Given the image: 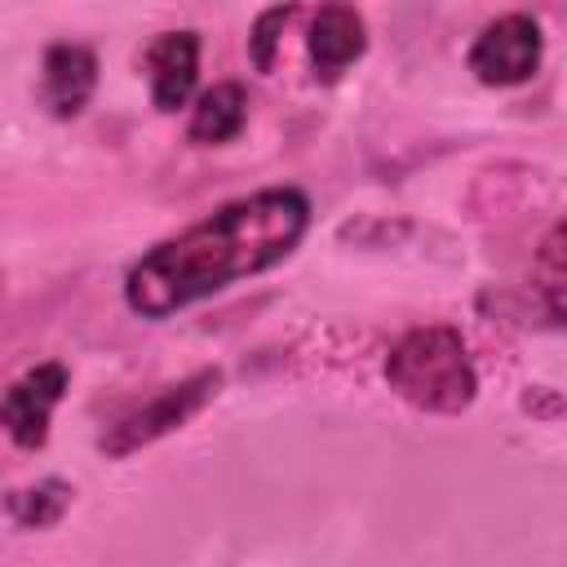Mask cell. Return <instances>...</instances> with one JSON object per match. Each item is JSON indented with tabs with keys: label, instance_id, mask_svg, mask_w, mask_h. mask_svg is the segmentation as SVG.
Masks as SVG:
<instances>
[{
	"label": "cell",
	"instance_id": "obj_4",
	"mask_svg": "<svg viewBox=\"0 0 567 567\" xmlns=\"http://www.w3.org/2000/svg\"><path fill=\"white\" fill-rule=\"evenodd\" d=\"M545 53V35L536 27L532 13H505L496 22H487L478 31V40L470 44V71L478 84L487 89H509L536 75Z\"/></svg>",
	"mask_w": 567,
	"mask_h": 567
},
{
	"label": "cell",
	"instance_id": "obj_10",
	"mask_svg": "<svg viewBox=\"0 0 567 567\" xmlns=\"http://www.w3.org/2000/svg\"><path fill=\"white\" fill-rule=\"evenodd\" d=\"M71 496H75L71 483H62V478H40L35 487L9 492V514H13L18 527H35V532H44V527H53V523L66 514Z\"/></svg>",
	"mask_w": 567,
	"mask_h": 567
},
{
	"label": "cell",
	"instance_id": "obj_3",
	"mask_svg": "<svg viewBox=\"0 0 567 567\" xmlns=\"http://www.w3.org/2000/svg\"><path fill=\"white\" fill-rule=\"evenodd\" d=\"M217 385H221V372H217V368H199V372H190L186 381L164 385L159 394H151V399L137 403L133 412H124L115 425H106V434L97 439V447H102L106 456H128V452H137V447H146V443H155V439L182 430V425L217 394Z\"/></svg>",
	"mask_w": 567,
	"mask_h": 567
},
{
	"label": "cell",
	"instance_id": "obj_6",
	"mask_svg": "<svg viewBox=\"0 0 567 567\" xmlns=\"http://www.w3.org/2000/svg\"><path fill=\"white\" fill-rule=\"evenodd\" d=\"M93 89H97V53L89 44H75V40L49 44L44 66H40V102H44V111L58 115V120H75L89 106Z\"/></svg>",
	"mask_w": 567,
	"mask_h": 567
},
{
	"label": "cell",
	"instance_id": "obj_5",
	"mask_svg": "<svg viewBox=\"0 0 567 567\" xmlns=\"http://www.w3.org/2000/svg\"><path fill=\"white\" fill-rule=\"evenodd\" d=\"M66 381H71V372H66L58 359L35 363L31 372H22V377L0 394V430H4L18 447H27V452L44 447L49 421H53V408L62 403V394H66Z\"/></svg>",
	"mask_w": 567,
	"mask_h": 567
},
{
	"label": "cell",
	"instance_id": "obj_11",
	"mask_svg": "<svg viewBox=\"0 0 567 567\" xmlns=\"http://www.w3.org/2000/svg\"><path fill=\"white\" fill-rule=\"evenodd\" d=\"M563 279H567V266H563V226L554 221L545 244H540V257H536V284L545 292V310H549V323H563Z\"/></svg>",
	"mask_w": 567,
	"mask_h": 567
},
{
	"label": "cell",
	"instance_id": "obj_1",
	"mask_svg": "<svg viewBox=\"0 0 567 567\" xmlns=\"http://www.w3.org/2000/svg\"><path fill=\"white\" fill-rule=\"evenodd\" d=\"M310 226V199L297 186H270L221 204L190 230L142 252L124 275V301L142 319H168L235 279L279 266Z\"/></svg>",
	"mask_w": 567,
	"mask_h": 567
},
{
	"label": "cell",
	"instance_id": "obj_2",
	"mask_svg": "<svg viewBox=\"0 0 567 567\" xmlns=\"http://www.w3.org/2000/svg\"><path fill=\"white\" fill-rule=\"evenodd\" d=\"M390 390L421 412H465L478 394V372L470 363L465 337L452 323H425L394 341L385 354Z\"/></svg>",
	"mask_w": 567,
	"mask_h": 567
},
{
	"label": "cell",
	"instance_id": "obj_9",
	"mask_svg": "<svg viewBox=\"0 0 567 567\" xmlns=\"http://www.w3.org/2000/svg\"><path fill=\"white\" fill-rule=\"evenodd\" d=\"M244 124H248V93H244V84L221 80L195 97L186 137L195 146H226L244 133Z\"/></svg>",
	"mask_w": 567,
	"mask_h": 567
},
{
	"label": "cell",
	"instance_id": "obj_8",
	"mask_svg": "<svg viewBox=\"0 0 567 567\" xmlns=\"http://www.w3.org/2000/svg\"><path fill=\"white\" fill-rule=\"evenodd\" d=\"M146 75H151V102L155 111H177L195 93L199 80V35L195 31H164L146 44Z\"/></svg>",
	"mask_w": 567,
	"mask_h": 567
},
{
	"label": "cell",
	"instance_id": "obj_12",
	"mask_svg": "<svg viewBox=\"0 0 567 567\" xmlns=\"http://www.w3.org/2000/svg\"><path fill=\"white\" fill-rule=\"evenodd\" d=\"M297 13H301L297 4H275V9L257 13V22H252V35H248V58H252V66H257L261 75H270V71H275V53H279L284 27H288Z\"/></svg>",
	"mask_w": 567,
	"mask_h": 567
},
{
	"label": "cell",
	"instance_id": "obj_7",
	"mask_svg": "<svg viewBox=\"0 0 567 567\" xmlns=\"http://www.w3.org/2000/svg\"><path fill=\"white\" fill-rule=\"evenodd\" d=\"M306 49H310V66H315V80L319 84L341 80L363 58V49H368V31H363L359 9H350V4H323L310 18Z\"/></svg>",
	"mask_w": 567,
	"mask_h": 567
}]
</instances>
